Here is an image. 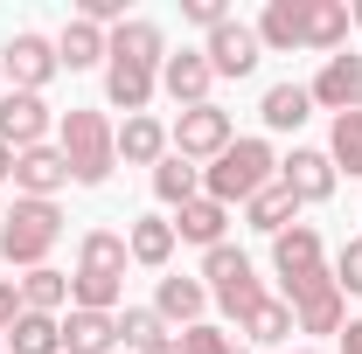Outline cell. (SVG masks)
<instances>
[{
  "instance_id": "1",
  "label": "cell",
  "mask_w": 362,
  "mask_h": 354,
  "mask_svg": "<svg viewBox=\"0 0 362 354\" xmlns=\"http://www.w3.org/2000/svg\"><path fill=\"white\" fill-rule=\"evenodd\" d=\"M126 264H133V250H126V236H119V229H84V243H77V278H70V306H84V312H119Z\"/></svg>"
},
{
  "instance_id": "2",
  "label": "cell",
  "mask_w": 362,
  "mask_h": 354,
  "mask_svg": "<svg viewBox=\"0 0 362 354\" xmlns=\"http://www.w3.org/2000/svg\"><path fill=\"white\" fill-rule=\"evenodd\" d=\"M56 146H63V160H70V181H77V188H105L112 167H119V126H112L105 111H90V104H70V111H63Z\"/></svg>"
},
{
  "instance_id": "3",
  "label": "cell",
  "mask_w": 362,
  "mask_h": 354,
  "mask_svg": "<svg viewBox=\"0 0 362 354\" xmlns=\"http://www.w3.org/2000/svg\"><path fill=\"white\" fill-rule=\"evenodd\" d=\"M272 181H279V153H272V139H230L223 153L202 167V195L223 202V209H237V202H251V195L272 188Z\"/></svg>"
},
{
  "instance_id": "4",
  "label": "cell",
  "mask_w": 362,
  "mask_h": 354,
  "mask_svg": "<svg viewBox=\"0 0 362 354\" xmlns=\"http://www.w3.org/2000/svg\"><path fill=\"white\" fill-rule=\"evenodd\" d=\"M56 243H63V209H56V202H28V195H21V202L0 216V257H7V264L42 271Z\"/></svg>"
},
{
  "instance_id": "5",
  "label": "cell",
  "mask_w": 362,
  "mask_h": 354,
  "mask_svg": "<svg viewBox=\"0 0 362 354\" xmlns=\"http://www.w3.org/2000/svg\"><path fill=\"white\" fill-rule=\"evenodd\" d=\"M202 285H209V299H216L230 319H244V312L265 299L258 271H251V257H244L237 243H216V250H202Z\"/></svg>"
},
{
  "instance_id": "6",
  "label": "cell",
  "mask_w": 362,
  "mask_h": 354,
  "mask_svg": "<svg viewBox=\"0 0 362 354\" xmlns=\"http://www.w3.org/2000/svg\"><path fill=\"white\" fill-rule=\"evenodd\" d=\"M286 306H293V334H341L349 326V299H341L334 271H314V278L286 285Z\"/></svg>"
},
{
  "instance_id": "7",
  "label": "cell",
  "mask_w": 362,
  "mask_h": 354,
  "mask_svg": "<svg viewBox=\"0 0 362 354\" xmlns=\"http://www.w3.org/2000/svg\"><path fill=\"white\" fill-rule=\"evenodd\" d=\"M230 139H237V126H230L223 104H195V111H181L175 126H168V146H175L188 167H195V160H216Z\"/></svg>"
},
{
  "instance_id": "8",
  "label": "cell",
  "mask_w": 362,
  "mask_h": 354,
  "mask_svg": "<svg viewBox=\"0 0 362 354\" xmlns=\"http://www.w3.org/2000/svg\"><path fill=\"white\" fill-rule=\"evenodd\" d=\"M49 133H56V111H49L35 90H0V146L7 153L49 146Z\"/></svg>"
},
{
  "instance_id": "9",
  "label": "cell",
  "mask_w": 362,
  "mask_h": 354,
  "mask_svg": "<svg viewBox=\"0 0 362 354\" xmlns=\"http://www.w3.org/2000/svg\"><path fill=\"white\" fill-rule=\"evenodd\" d=\"M56 70H63V63H56V42L35 35V28H21L14 42L0 49V77H14V90H35V97H42V84Z\"/></svg>"
},
{
  "instance_id": "10",
  "label": "cell",
  "mask_w": 362,
  "mask_h": 354,
  "mask_svg": "<svg viewBox=\"0 0 362 354\" xmlns=\"http://www.w3.org/2000/svg\"><path fill=\"white\" fill-rule=\"evenodd\" d=\"M202 56H209V70H216V77H251V70H258V56H265V42H258V28H251V21H237V14H230L223 28H209Z\"/></svg>"
},
{
  "instance_id": "11",
  "label": "cell",
  "mask_w": 362,
  "mask_h": 354,
  "mask_svg": "<svg viewBox=\"0 0 362 354\" xmlns=\"http://www.w3.org/2000/svg\"><path fill=\"white\" fill-rule=\"evenodd\" d=\"M307 97L327 104L334 118H341V111H362V56H349V49H341V56H327V63H320V77L307 84Z\"/></svg>"
},
{
  "instance_id": "12",
  "label": "cell",
  "mask_w": 362,
  "mask_h": 354,
  "mask_svg": "<svg viewBox=\"0 0 362 354\" xmlns=\"http://www.w3.org/2000/svg\"><path fill=\"white\" fill-rule=\"evenodd\" d=\"M14 188H21L28 202H56V188H70L63 146H28V153H14Z\"/></svg>"
},
{
  "instance_id": "13",
  "label": "cell",
  "mask_w": 362,
  "mask_h": 354,
  "mask_svg": "<svg viewBox=\"0 0 362 354\" xmlns=\"http://www.w3.org/2000/svg\"><path fill=\"white\" fill-rule=\"evenodd\" d=\"M209 84H216V70H209V56L202 49H181L160 63V90L175 97L181 111H195V104H209Z\"/></svg>"
},
{
  "instance_id": "14",
  "label": "cell",
  "mask_w": 362,
  "mask_h": 354,
  "mask_svg": "<svg viewBox=\"0 0 362 354\" xmlns=\"http://www.w3.org/2000/svg\"><path fill=\"white\" fill-rule=\"evenodd\" d=\"M279 181L293 188V202H327L341 174H334V160H327V153H314V146H293V153L279 160Z\"/></svg>"
},
{
  "instance_id": "15",
  "label": "cell",
  "mask_w": 362,
  "mask_h": 354,
  "mask_svg": "<svg viewBox=\"0 0 362 354\" xmlns=\"http://www.w3.org/2000/svg\"><path fill=\"white\" fill-rule=\"evenodd\" d=\"M272 264H279V285H300V278L327 271V264H320V236L307 229V222L279 229V236H272Z\"/></svg>"
},
{
  "instance_id": "16",
  "label": "cell",
  "mask_w": 362,
  "mask_h": 354,
  "mask_svg": "<svg viewBox=\"0 0 362 354\" xmlns=\"http://www.w3.org/2000/svg\"><path fill=\"white\" fill-rule=\"evenodd\" d=\"M153 90H160V70H139V63H119V56H105V97H112L126 118H139V111L153 104Z\"/></svg>"
},
{
  "instance_id": "17",
  "label": "cell",
  "mask_w": 362,
  "mask_h": 354,
  "mask_svg": "<svg viewBox=\"0 0 362 354\" xmlns=\"http://www.w3.org/2000/svg\"><path fill=\"white\" fill-rule=\"evenodd\" d=\"M251 28H258V42L279 49V56L307 49V0H265V14H258Z\"/></svg>"
},
{
  "instance_id": "18",
  "label": "cell",
  "mask_w": 362,
  "mask_h": 354,
  "mask_svg": "<svg viewBox=\"0 0 362 354\" xmlns=\"http://www.w3.org/2000/svg\"><path fill=\"white\" fill-rule=\"evenodd\" d=\"M112 56H119V63H139V70H160V63H168V35H160V21H119V28H112Z\"/></svg>"
},
{
  "instance_id": "19",
  "label": "cell",
  "mask_w": 362,
  "mask_h": 354,
  "mask_svg": "<svg viewBox=\"0 0 362 354\" xmlns=\"http://www.w3.org/2000/svg\"><path fill=\"white\" fill-rule=\"evenodd\" d=\"M112 348H119V312L70 306V319H63V354H112Z\"/></svg>"
},
{
  "instance_id": "20",
  "label": "cell",
  "mask_w": 362,
  "mask_h": 354,
  "mask_svg": "<svg viewBox=\"0 0 362 354\" xmlns=\"http://www.w3.org/2000/svg\"><path fill=\"white\" fill-rule=\"evenodd\" d=\"M230 229V209L223 202H209V195H195V202H181L175 209V243H202V250H216Z\"/></svg>"
},
{
  "instance_id": "21",
  "label": "cell",
  "mask_w": 362,
  "mask_h": 354,
  "mask_svg": "<svg viewBox=\"0 0 362 354\" xmlns=\"http://www.w3.org/2000/svg\"><path fill=\"white\" fill-rule=\"evenodd\" d=\"M105 56H112V35H105L98 21H84V14L56 35V63H63V70H98Z\"/></svg>"
},
{
  "instance_id": "22",
  "label": "cell",
  "mask_w": 362,
  "mask_h": 354,
  "mask_svg": "<svg viewBox=\"0 0 362 354\" xmlns=\"http://www.w3.org/2000/svg\"><path fill=\"white\" fill-rule=\"evenodd\" d=\"M153 312H160L168 326H195V319L209 312V285H202V278H160Z\"/></svg>"
},
{
  "instance_id": "23",
  "label": "cell",
  "mask_w": 362,
  "mask_h": 354,
  "mask_svg": "<svg viewBox=\"0 0 362 354\" xmlns=\"http://www.w3.org/2000/svg\"><path fill=\"white\" fill-rule=\"evenodd\" d=\"M349 28H356L349 0H307V49H320V56H341Z\"/></svg>"
},
{
  "instance_id": "24",
  "label": "cell",
  "mask_w": 362,
  "mask_h": 354,
  "mask_svg": "<svg viewBox=\"0 0 362 354\" xmlns=\"http://www.w3.org/2000/svg\"><path fill=\"white\" fill-rule=\"evenodd\" d=\"M119 160H133V167H160V160H168V126L146 118V111L126 118V126H119Z\"/></svg>"
},
{
  "instance_id": "25",
  "label": "cell",
  "mask_w": 362,
  "mask_h": 354,
  "mask_svg": "<svg viewBox=\"0 0 362 354\" xmlns=\"http://www.w3.org/2000/svg\"><path fill=\"white\" fill-rule=\"evenodd\" d=\"M307 111H314L307 84H272L265 97H258V118H265L272 133H300V126H307Z\"/></svg>"
},
{
  "instance_id": "26",
  "label": "cell",
  "mask_w": 362,
  "mask_h": 354,
  "mask_svg": "<svg viewBox=\"0 0 362 354\" xmlns=\"http://www.w3.org/2000/svg\"><path fill=\"white\" fill-rule=\"evenodd\" d=\"M126 250H133V264L160 271L168 257H175V222H168V216H139L133 229H126Z\"/></svg>"
},
{
  "instance_id": "27",
  "label": "cell",
  "mask_w": 362,
  "mask_h": 354,
  "mask_svg": "<svg viewBox=\"0 0 362 354\" xmlns=\"http://www.w3.org/2000/svg\"><path fill=\"white\" fill-rule=\"evenodd\" d=\"M0 341H7L14 354H63V319H49V312H21Z\"/></svg>"
},
{
  "instance_id": "28",
  "label": "cell",
  "mask_w": 362,
  "mask_h": 354,
  "mask_svg": "<svg viewBox=\"0 0 362 354\" xmlns=\"http://www.w3.org/2000/svg\"><path fill=\"white\" fill-rule=\"evenodd\" d=\"M293 209H300V202H293V188H286V181H272V188H258V195L244 202V222H251V229H265V236H279V229H293Z\"/></svg>"
},
{
  "instance_id": "29",
  "label": "cell",
  "mask_w": 362,
  "mask_h": 354,
  "mask_svg": "<svg viewBox=\"0 0 362 354\" xmlns=\"http://www.w3.org/2000/svg\"><path fill=\"white\" fill-rule=\"evenodd\" d=\"M237 334H244V341L279 348V341H293V306H286V299H258V306L237 319Z\"/></svg>"
},
{
  "instance_id": "30",
  "label": "cell",
  "mask_w": 362,
  "mask_h": 354,
  "mask_svg": "<svg viewBox=\"0 0 362 354\" xmlns=\"http://www.w3.org/2000/svg\"><path fill=\"white\" fill-rule=\"evenodd\" d=\"M70 306V271H28V278H21V312H49V319H56V312Z\"/></svg>"
},
{
  "instance_id": "31",
  "label": "cell",
  "mask_w": 362,
  "mask_h": 354,
  "mask_svg": "<svg viewBox=\"0 0 362 354\" xmlns=\"http://www.w3.org/2000/svg\"><path fill=\"white\" fill-rule=\"evenodd\" d=\"M153 195H160L168 209H181V202H195V195H202V167H188L181 153H168V160L153 167Z\"/></svg>"
},
{
  "instance_id": "32",
  "label": "cell",
  "mask_w": 362,
  "mask_h": 354,
  "mask_svg": "<svg viewBox=\"0 0 362 354\" xmlns=\"http://www.w3.org/2000/svg\"><path fill=\"white\" fill-rule=\"evenodd\" d=\"M119 341H126L133 354H146V348L168 341V319H160L153 306H126V312H119Z\"/></svg>"
},
{
  "instance_id": "33",
  "label": "cell",
  "mask_w": 362,
  "mask_h": 354,
  "mask_svg": "<svg viewBox=\"0 0 362 354\" xmlns=\"http://www.w3.org/2000/svg\"><path fill=\"white\" fill-rule=\"evenodd\" d=\"M327 160H334V174H341V167H349V174H362V111H341V118H334Z\"/></svg>"
},
{
  "instance_id": "34",
  "label": "cell",
  "mask_w": 362,
  "mask_h": 354,
  "mask_svg": "<svg viewBox=\"0 0 362 354\" xmlns=\"http://www.w3.org/2000/svg\"><path fill=\"white\" fill-rule=\"evenodd\" d=\"M181 341V354H244V341H230L223 326H209V319H195L188 334H175Z\"/></svg>"
},
{
  "instance_id": "35",
  "label": "cell",
  "mask_w": 362,
  "mask_h": 354,
  "mask_svg": "<svg viewBox=\"0 0 362 354\" xmlns=\"http://www.w3.org/2000/svg\"><path fill=\"white\" fill-rule=\"evenodd\" d=\"M334 285H341V299H349V292L362 299V236L341 243V257H334Z\"/></svg>"
},
{
  "instance_id": "36",
  "label": "cell",
  "mask_w": 362,
  "mask_h": 354,
  "mask_svg": "<svg viewBox=\"0 0 362 354\" xmlns=\"http://www.w3.org/2000/svg\"><path fill=\"white\" fill-rule=\"evenodd\" d=\"M181 14H188L195 28H223V21H230V7H223V0H181Z\"/></svg>"
},
{
  "instance_id": "37",
  "label": "cell",
  "mask_w": 362,
  "mask_h": 354,
  "mask_svg": "<svg viewBox=\"0 0 362 354\" xmlns=\"http://www.w3.org/2000/svg\"><path fill=\"white\" fill-rule=\"evenodd\" d=\"M14 319H21V285H14V278H0V334H7Z\"/></svg>"
},
{
  "instance_id": "38",
  "label": "cell",
  "mask_w": 362,
  "mask_h": 354,
  "mask_svg": "<svg viewBox=\"0 0 362 354\" xmlns=\"http://www.w3.org/2000/svg\"><path fill=\"white\" fill-rule=\"evenodd\" d=\"M334 354H362V319H349V326H341V348Z\"/></svg>"
},
{
  "instance_id": "39",
  "label": "cell",
  "mask_w": 362,
  "mask_h": 354,
  "mask_svg": "<svg viewBox=\"0 0 362 354\" xmlns=\"http://www.w3.org/2000/svg\"><path fill=\"white\" fill-rule=\"evenodd\" d=\"M0 181H14V153L7 146H0Z\"/></svg>"
},
{
  "instance_id": "40",
  "label": "cell",
  "mask_w": 362,
  "mask_h": 354,
  "mask_svg": "<svg viewBox=\"0 0 362 354\" xmlns=\"http://www.w3.org/2000/svg\"><path fill=\"white\" fill-rule=\"evenodd\" d=\"M146 354H181V341H175V334H168V341H160V348H146Z\"/></svg>"
},
{
  "instance_id": "41",
  "label": "cell",
  "mask_w": 362,
  "mask_h": 354,
  "mask_svg": "<svg viewBox=\"0 0 362 354\" xmlns=\"http://www.w3.org/2000/svg\"><path fill=\"white\" fill-rule=\"evenodd\" d=\"M349 14H356V28H362V0H356V7H349Z\"/></svg>"
},
{
  "instance_id": "42",
  "label": "cell",
  "mask_w": 362,
  "mask_h": 354,
  "mask_svg": "<svg viewBox=\"0 0 362 354\" xmlns=\"http://www.w3.org/2000/svg\"><path fill=\"white\" fill-rule=\"evenodd\" d=\"M300 354H320V348H300Z\"/></svg>"
},
{
  "instance_id": "43",
  "label": "cell",
  "mask_w": 362,
  "mask_h": 354,
  "mask_svg": "<svg viewBox=\"0 0 362 354\" xmlns=\"http://www.w3.org/2000/svg\"><path fill=\"white\" fill-rule=\"evenodd\" d=\"M0 84H7V77H0Z\"/></svg>"
}]
</instances>
